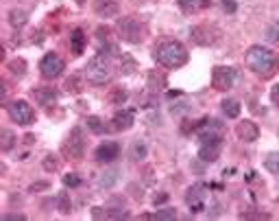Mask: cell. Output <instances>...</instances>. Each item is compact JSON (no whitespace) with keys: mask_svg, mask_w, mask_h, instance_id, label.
I'll list each match as a JSON object with an SVG mask.
<instances>
[{"mask_svg":"<svg viewBox=\"0 0 279 221\" xmlns=\"http://www.w3.org/2000/svg\"><path fill=\"white\" fill-rule=\"evenodd\" d=\"M247 66L262 79H273L279 70V57L266 46H251L247 51Z\"/></svg>","mask_w":279,"mask_h":221,"instance_id":"cell-1","label":"cell"},{"mask_svg":"<svg viewBox=\"0 0 279 221\" xmlns=\"http://www.w3.org/2000/svg\"><path fill=\"white\" fill-rule=\"evenodd\" d=\"M153 57L157 64L166 68H181L187 64V51L181 42H175V39H166V42L157 44Z\"/></svg>","mask_w":279,"mask_h":221,"instance_id":"cell-2","label":"cell"},{"mask_svg":"<svg viewBox=\"0 0 279 221\" xmlns=\"http://www.w3.org/2000/svg\"><path fill=\"white\" fill-rule=\"evenodd\" d=\"M85 79L94 85H105L114 79V64H111V53L100 51L94 55L85 66Z\"/></svg>","mask_w":279,"mask_h":221,"instance_id":"cell-3","label":"cell"},{"mask_svg":"<svg viewBox=\"0 0 279 221\" xmlns=\"http://www.w3.org/2000/svg\"><path fill=\"white\" fill-rule=\"evenodd\" d=\"M118 33H120V37H123L124 42L140 44L142 39H144V35H146V24L135 16H126L118 22Z\"/></svg>","mask_w":279,"mask_h":221,"instance_id":"cell-4","label":"cell"},{"mask_svg":"<svg viewBox=\"0 0 279 221\" xmlns=\"http://www.w3.org/2000/svg\"><path fill=\"white\" fill-rule=\"evenodd\" d=\"M196 132H199L201 143H222V136H225V127L216 118H203Z\"/></svg>","mask_w":279,"mask_h":221,"instance_id":"cell-5","label":"cell"},{"mask_svg":"<svg viewBox=\"0 0 279 221\" xmlns=\"http://www.w3.org/2000/svg\"><path fill=\"white\" fill-rule=\"evenodd\" d=\"M7 112H9V116L16 120L18 125H31V123H35V110L27 101H22V99L9 103Z\"/></svg>","mask_w":279,"mask_h":221,"instance_id":"cell-6","label":"cell"},{"mask_svg":"<svg viewBox=\"0 0 279 221\" xmlns=\"http://www.w3.org/2000/svg\"><path fill=\"white\" fill-rule=\"evenodd\" d=\"M65 64L63 59L59 57L57 53H48L42 57V62H39V73H42L44 79H57L59 74L63 73Z\"/></svg>","mask_w":279,"mask_h":221,"instance_id":"cell-7","label":"cell"},{"mask_svg":"<svg viewBox=\"0 0 279 221\" xmlns=\"http://www.w3.org/2000/svg\"><path fill=\"white\" fill-rule=\"evenodd\" d=\"M63 151L70 153V158H83L85 153V136H83V129L81 127H74L72 132L68 134V140L63 145Z\"/></svg>","mask_w":279,"mask_h":221,"instance_id":"cell-8","label":"cell"},{"mask_svg":"<svg viewBox=\"0 0 279 221\" xmlns=\"http://www.w3.org/2000/svg\"><path fill=\"white\" fill-rule=\"evenodd\" d=\"M205 202H207V186L205 184H192L186 193V204L190 206L192 213H201L205 210Z\"/></svg>","mask_w":279,"mask_h":221,"instance_id":"cell-9","label":"cell"},{"mask_svg":"<svg viewBox=\"0 0 279 221\" xmlns=\"http://www.w3.org/2000/svg\"><path fill=\"white\" fill-rule=\"evenodd\" d=\"M233 81H236V70L229 66H216L214 73H212V85H214L216 90H220V92L229 90Z\"/></svg>","mask_w":279,"mask_h":221,"instance_id":"cell-10","label":"cell"},{"mask_svg":"<svg viewBox=\"0 0 279 221\" xmlns=\"http://www.w3.org/2000/svg\"><path fill=\"white\" fill-rule=\"evenodd\" d=\"M236 134H238V138L245 140V143H253V140H257V136H260V127H257L253 120H242V123H238Z\"/></svg>","mask_w":279,"mask_h":221,"instance_id":"cell-11","label":"cell"},{"mask_svg":"<svg viewBox=\"0 0 279 221\" xmlns=\"http://www.w3.org/2000/svg\"><path fill=\"white\" fill-rule=\"evenodd\" d=\"M94 11L100 18H114V16H118L120 4H118V0H94Z\"/></svg>","mask_w":279,"mask_h":221,"instance_id":"cell-12","label":"cell"},{"mask_svg":"<svg viewBox=\"0 0 279 221\" xmlns=\"http://www.w3.org/2000/svg\"><path fill=\"white\" fill-rule=\"evenodd\" d=\"M120 153V145L118 143H103L96 149V160L98 162H114Z\"/></svg>","mask_w":279,"mask_h":221,"instance_id":"cell-13","label":"cell"},{"mask_svg":"<svg viewBox=\"0 0 279 221\" xmlns=\"http://www.w3.org/2000/svg\"><path fill=\"white\" fill-rule=\"evenodd\" d=\"M31 94H33V99L39 105H46V108L57 101V90H55V88H46V85H42V88H33Z\"/></svg>","mask_w":279,"mask_h":221,"instance_id":"cell-14","label":"cell"},{"mask_svg":"<svg viewBox=\"0 0 279 221\" xmlns=\"http://www.w3.org/2000/svg\"><path fill=\"white\" fill-rule=\"evenodd\" d=\"M220 147H222V143H201L199 158L203 162H216L218 155H220Z\"/></svg>","mask_w":279,"mask_h":221,"instance_id":"cell-15","label":"cell"},{"mask_svg":"<svg viewBox=\"0 0 279 221\" xmlns=\"http://www.w3.org/2000/svg\"><path fill=\"white\" fill-rule=\"evenodd\" d=\"M133 120H135V114L133 110H123L114 116V129L116 132H126V129L133 127Z\"/></svg>","mask_w":279,"mask_h":221,"instance_id":"cell-16","label":"cell"},{"mask_svg":"<svg viewBox=\"0 0 279 221\" xmlns=\"http://www.w3.org/2000/svg\"><path fill=\"white\" fill-rule=\"evenodd\" d=\"M85 44H88V35L83 33V29H74L70 33V48H72V53L81 55L85 51Z\"/></svg>","mask_w":279,"mask_h":221,"instance_id":"cell-17","label":"cell"},{"mask_svg":"<svg viewBox=\"0 0 279 221\" xmlns=\"http://www.w3.org/2000/svg\"><path fill=\"white\" fill-rule=\"evenodd\" d=\"M177 2L186 13H199L210 4V0H177Z\"/></svg>","mask_w":279,"mask_h":221,"instance_id":"cell-18","label":"cell"},{"mask_svg":"<svg viewBox=\"0 0 279 221\" xmlns=\"http://www.w3.org/2000/svg\"><path fill=\"white\" fill-rule=\"evenodd\" d=\"M222 112H225L227 118H238L240 116V103L236 99H225L222 101Z\"/></svg>","mask_w":279,"mask_h":221,"instance_id":"cell-19","label":"cell"},{"mask_svg":"<svg viewBox=\"0 0 279 221\" xmlns=\"http://www.w3.org/2000/svg\"><path fill=\"white\" fill-rule=\"evenodd\" d=\"M146 85H149L151 92H157V90L166 88V74H161V73L157 74L155 70H153V73L149 74V83H146Z\"/></svg>","mask_w":279,"mask_h":221,"instance_id":"cell-20","label":"cell"},{"mask_svg":"<svg viewBox=\"0 0 279 221\" xmlns=\"http://www.w3.org/2000/svg\"><path fill=\"white\" fill-rule=\"evenodd\" d=\"M146 153H149V149H146V143H144V140H135V143L131 145V158H133L135 162L144 160Z\"/></svg>","mask_w":279,"mask_h":221,"instance_id":"cell-21","label":"cell"},{"mask_svg":"<svg viewBox=\"0 0 279 221\" xmlns=\"http://www.w3.org/2000/svg\"><path fill=\"white\" fill-rule=\"evenodd\" d=\"M118 175H120V169H109V171H105L103 173V178L98 180V184L103 188H109V186H114L116 182H118Z\"/></svg>","mask_w":279,"mask_h":221,"instance_id":"cell-22","label":"cell"},{"mask_svg":"<svg viewBox=\"0 0 279 221\" xmlns=\"http://www.w3.org/2000/svg\"><path fill=\"white\" fill-rule=\"evenodd\" d=\"M9 70H11L13 77H24V73H27V62L24 59H13V62H9Z\"/></svg>","mask_w":279,"mask_h":221,"instance_id":"cell-23","label":"cell"},{"mask_svg":"<svg viewBox=\"0 0 279 221\" xmlns=\"http://www.w3.org/2000/svg\"><path fill=\"white\" fill-rule=\"evenodd\" d=\"M264 167L271 171V173L279 175V153H268L266 160H264Z\"/></svg>","mask_w":279,"mask_h":221,"instance_id":"cell-24","label":"cell"},{"mask_svg":"<svg viewBox=\"0 0 279 221\" xmlns=\"http://www.w3.org/2000/svg\"><path fill=\"white\" fill-rule=\"evenodd\" d=\"M85 123H88V127L92 129L94 134H105V123L98 116H88L85 118Z\"/></svg>","mask_w":279,"mask_h":221,"instance_id":"cell-25","label":"cell"},{"mask_svg":"<svg viewBox=\"0 0 279 221\" xmlns=\"http://www.w3.org/2000/svg\"><path fill=\"white\" fill-rule=\"evenodd\" d=\"M126 97H129V94H126V90H123V88H116L109 92V101L114 105H123L126 101Z\"/></svg>","mask_w":279,"mask_h":221,"instance_id":"cell-26","label":"cell"},{"mask_svg":"<svg viewBox=\"0 0 279 221\" xmlns=\"http://www.w3.org/2000/svg\"><path fill=\"white\" fill-rule=\"evenodd\" d=\"M9 22H11L13 27H24V24H27V13H24V11H18V9H13L11 16H9Z\"/></svg>","mask_w":279,"mask_h":221,"instance_id":"cell-27","label":"cell"},{"mask_svg":"<svg viewBox=\"0 0 279 221\" xmlns=\"http://www.w3.org/2000/svg\"><path fill=\"white\" fill-rule=\"evenodd\" d=\"M13 145H16V136H13L9 129H2V145H0V147H2V151H9Z\"/></svg>","mask_w":279,"mask_h":221,"instance_id":"cell-28","label":"cell"},{"mask_svg":"<svg viewBox=\"0 0 279 221\" xmlns=\"http://www.w3.org/2000/svg\"><path fill=\"white\" fill-rule=\"evenodd\" d=\"M155 219H161V221H172L177 219V210L175 208H161L155 213Z\"/></svg>","mask_w":279,"mask_h":221,"instance_id":"cell-29","label":"cell"},{"mask_svg":"<svg viewBox=\"0 0 279 221\" xmlns=\"http://www.w3.org/2000/svg\"><path fill=\"white\" fill-rule=\"evenodd\" d=\"M57 204H59V213H63V215H68V213H70V208H72V204H70V195H68V193H62V195H59Z\"/></svg>","mask_w":279,"mask_h":221,"instance_id":"cell-30","label":"cell"},{"mask_svg":"<svg viewBox=\"0 0 279 221\" xmlns=\"http://www.w3.org/2000/svg\"><path fill=\"white\" fill-rule=\"evenodd\" d=\"M120 68H123L124 74H131L135 70V62L129 57V55H123V59H120Z\"/></svg>","mask_w":279,"mask_h":221,"instance_id":"cell-31","label":"cell"},{"mask_svg":"<svg viewBox=\"0 0 279 221\" xmlns=\"http://www.w3.org/2000/svg\"><path fill=\"white\" fill-rule=\"evenodd\" d=\"M266 37L271 39V42H279V22H273L271 27H268Z\"/></svg>","mask_w":279,"mask_h":221,"instance_id":"cell-32","label":"cell"},{"mask_svg":"<svg viewBox=\"0 0 279 221\" xmlns=\"http://www.w3.org/2000/svg\"><path fill=\"white\" fill-rule=\"evenodd\" d=\"M63 184H65V186H79L81 178L77 173H68V175H63Z\"/></svg>","mask_w":279,"mask_h":221,"instance_id":"cell-33","label":"cell"},{"mask_svg":"<svg viewBox=\"0 0 279 221\" xmlns=\"http://www.w3.org/2000/svg\"><path fill=\"white\" fill-rule=\"evenodd\" d=\"M59 167V162L55 160V155H46V160H44V169L46 171H55Z\"/></svg>","mask_w":279,"mask_h":221,"instance_id":"cell-34","label":"cell"},{"mask_svg":"<svg viewBox=\"0 0 279 221\" xmlns=\"http://www.w3.org/2000/svg\"><path fill=\"white\" fill-rule=\"evenodd\" d=\"M222 9H225L227 13H236V11H238L236 0H222Z\"/></svg>","mask_w":279,"mask_h":221,"instance_id":"cell-35","label":"cell"},{"mask_svg":"<svg viewBox=\"0 0 279 221\" xmlns=\"http://www.w3.org/2000/svg\"><path fill=\"white\" fill-rule=\"evenodd\" d=\"M65 88H68V92H81V88H79V81L77 79H68V81H65Z\"/></svg>","mask_w":279,"mask_h":221,"instance_id":"cell-36","label":"cell"},{"mask_svg":"<svg viewBox=\"0 0 279 221\" xmlns=\"http://www.w3.org/2000/svg\"><path fill=\"white\" fill-rule=\"evenodd\" d=\"M155 206H159V204H166L168 202V193H159V195H155Z\"/></svg>","mask_w":279,"mask_h":221,"instance_id":"cell-37","label":"cell"},{"mask_svg":"<svg viewBox=\"0 0 279 221\" xmlns=\"http://www.w3.org/2000/svg\"><path fill=\"white\" fill-rule=\"evenodd\" d=\"M271 101H273V105H279V85H275V88L271 90Z\"/></svg>","mask_w":279,"mask_h":221,"instance_id":"cell-38","label":"cell"},{"mask_svg":"<svg viewBox=\"0 0 279 221\" xmlns=\"http://www.w3.org/2000/svg\"><path fill=\"white\" fill-rule=\"evenodd\" d=\"M92 217H94V219H100V217H107V213H103V208H94V210H92Z\"/></svg>","mask_w":279,"mask_h":221,"instance_id":"cell-39","label":"cell"},{"mask_svg":"<svg viewBox=\"0 0 279 221\" xmlns=\"http://www.w3.org/2000/svg\"><path fill=\"white\" fill-rule=\"evenodd\" d=\"M2 219H7V221H11V219H20V221H24V219H27V217H24V215H16V213H13V215H4V217Z\"/></svg>","mask_w":279,"mask_h":221,"instance_id":"cell-40","label":"cell"},{"mask_svg":"<svg viewBox=\"0 0 279 221\" xmlns=\"http://www.w3.org/2000/svg\"><path fill=\"white\" fill-rule=\"evenodd\" d=\"M46 186H48V184H44V182L42 184H33L31 190H39V188H46Z\"/></svg>","mask_w":279,"mask_h":221,"instance_id":"cell-41","label":"cell"}]
</instances>
